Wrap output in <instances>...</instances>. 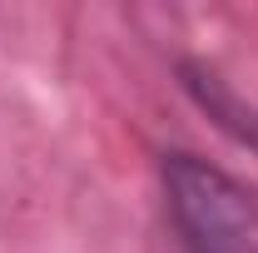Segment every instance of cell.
I'll use <instances>...</instances> for the list:
<instances>
[{"label":"cell","instance_id":"obj_1","mask_svg":"<svg viewBox=\"0 0 258 253\" xmlns=\"http://www.w3.org/2000/svg\"><path fill=\"white\" fill-rule=\"evenodd\" d=\"M159 189L179 253H258V189L228 169L174 149L159 159Z\"/></svg>","mask_w":258,"mask_h":253},{"label":"cell","instance_id":"obj_2","mask_svg":"<svg viewBox=\"0 0 258 253\" xmlns=\"http://www.w3.org/2000/svg\"><path fill=\"white\" fill-rule=\"evenodd\" d=\"M179 80H184L189 99L224 129V134H233L238 144H248V149L258 154V109L228 90V80L219 75V70H209V65H199V60H184L179 65Z\"/></svg>","mask_w":258,"mask_h":253}]
</instances>
